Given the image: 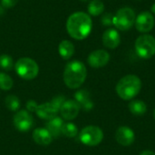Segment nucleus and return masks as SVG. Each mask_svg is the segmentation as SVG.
<instances>
[{"label": "nucleus", "mask_w": 155, "mask_h": 155, "mask_svg": "<svg viewBox=\"0 0 155 155\" xmlns=\"http://www.w3.org/2000/svg\"><path fill=\"white\" fill-rule=\"evenodd\" d=\"M93 22L90 15L84 12L72 14L66 22V29L71 37L76 40L85 39L91 33Z\"/></svg>", "instance_id": "nucleus-1"}, {"label": "nucleus", "mask_w": 155, "mask_h": 155, "mask_svg": "<svg viewBox=\"0 0 155 155\" xmlns=\"http://www.w3.org/2000/svg\"><path fill=\"white\" fill-rule=\"evenodd\" d=\"M87 70L85 65L80 61H72L68 63L64 71V82L70 89L79 88L85 81Z\"/></svg>", "instance_id": "nucleus-2"}, {"label": "nucleus", "mask_w": 155, "mask_h": 155, "mask_svg": "<svg viewBox=\"0 0 155 155\" xmlns=\"http://www.w3.org/2000/svg\"><path fill=\"white\" fill-rule=\"evenodd\" d=\"M141 89L142 81L134 74L124 76L116 84V93L118 96L124 101L132 100L140 93Z\"/></svg>", "instance_id": "nucleus-3"}, {"label": "nucleus", "mask_w": 155, "mask_h": 155, "mask_svg": "<svg viewBox=\"0 0 155 155\" xmlns=\"http://www.w3.org/2000/svg\"><path fill=\"white\" fill-rule=\"evenodd\" d=\"M15 69L16 74L25 80H32L35 78L39 72V67L36 62L28 57L18 59L15 64Z\"/></svg>", "instance_id": "nucleus-4"}, {"label": "nucleus", "mask_w": 155, "mask_h": 155, "mask_svg": "<svg viewBox=\"0 0 155 155\" xmlns=\"http://www.w3.org/2000/svg\"><path fill=\"white\" fill-rule=\"evenodd\" d=\"M135 18V13L131 7H122L114 15V25L120 31H127L134 26Z\"/></svg>", "instance_id": "nucleus-5"}, {"label": "nucleus", "mask_w": 155, "mask_h": 155, "mask_svg": "<svg viewBox=\"0 0 155 155\" xmlns=\"http://www.w3.org/2000/svg\"><path fill=\"white\" fill-rule=\"evenodd\" d=\"M136 54L143 59H150L155 54V38L150 35H140L134 44Z\"/></svg>", "instance_id": "nucleus-6"}, {"label": "nucleus", "mask_w": 155, "mask_h": 155, "mask_svg": "<svg viewBox=\"0 0 155 155\" xmlns=\"http://www.w3.org/2000/svg\"><path fill=\"white\" fill-rule=\"evenodd\" d=\"M80 141L87 146H96L104 139L103 131L95 125H88L80 133Z\"/></svg>", "instance_id": "nucleus-7"}, {"label": "nucleus", "mask_w": 155, "mask_h": 155, "mask_svg": "<svg viewBox=\"0 0 155 155\" xmlns=\"http://www.w3.org/2000/svg\"><path fill=\"white\" fill-rule=\"evenodd\" d=\"M14 125L19 132H27L34 125V119L27 110L17 111L14 116Z\"/></svg>", "instance_id": "nucleus-8"}, {"label": "nucleus", "mask_w": 155, "mask_h": 155, "mask_svg": "<svg viewBox=\"0 0 155 155\" xmlns=\"http://www.w3.org/2000/svg\"><path fill=\"white\" fill-rule=\"evenodd\" d=\"M154 16L150 12L144 11L138 15L135 18V28L141 33H148L154 26Z\"/></svg>", "instance_id": "nucleus-9"}, {"label": "nucleus", "mask_w": 155, "mask_h": 155, "mask_svg": "<svg viewBox=\"0 0 155 155\" xmlns=\"http://www.w3.org/2000/svg\"><path fill=\"white\" fill-rule=\"evenodd\" d=\"M110 60V54L105 50H95L92 52L87 59L90 66L93 68H101L105 66Z\"/></svg>", "instance_id": "nucleus-10"}, {"label": "nucleus", "mask_w": 155, "mask_h": 155, "mask_svg": "<svg viewBox=\"0 0 155 155\" xmlns=\"http://www.w3.org/2000/svg\"><path fill=\"white\" fill-rule=\"evenodd\" d=\"M59 110H60L59 107L55 104H54L53 101H51L42 104H38L35 113L38 115V117H40L41 119L49 121L54 118L55 116H57V113Z\"/></svg>", "instance_id": "nucleus-11"}, {"label": "nucleus", "mask_w": 155, "mask_h": 155, "mask_svg": "<svg viewBox=\"0 0 155 155\" xmlns=\"http://www.w3.org/2000/svg\"><path fill=\"white\" fill-rule=\"evenodd\" d=\"M80 109L81 107L75 100H66L64 102L59 111L64 119L70 121L77 117Z\"/></svg>", "instance_id": "nucleus-12"}, {"label": "nucleus", "mask_w": 155, "mask_h": 155, "mask_svg": "<svg viewBox=\"0 0 155 155\" xmlns=\"http://www.w3.org/2000/svg\"><path fill=\"white\" fill-rule=\"evenodd\" d=\"M115 139L119 144L123 146H129L134 143L135 134L131 128L127 126H121L115 133Z\"/></svg>", "instance_id": "nucleus-13"}, {"label": "nucleus", "mask_w": 155, "mask_h": 155, "mask_svg": "<svg viewBox=\"0 0 155 155\" xmlns=\"http://www.w3.org/2000/svg\"><path fill=\"white\" fill-rule=\"evenodd\" d=\"M121 43V37L117 30L109 28L103 35V44L109 49H115Z\"/></svg>", "instance_id": "nucleus-14"}, {"label": "nucleus", "mask_w": 155, "mask_h": 155, "mask_svg": "<svg viewBox=\"0 0 155 155\" xmlns=\"http://www.w3.org/2000/svg\"><path fill=\"white\" fill-rule=\"evenodd\" d=\"M33 140L39 145H48L52 143L53 137L46 128H36L33 132Z\"/></svg>", "instance_id": "nucleus-15"}, {"label": "nucleus", "mask_w": 155, "mask_h": 155, "mask_svg": "<svg viewBox=\"0 0 155 155\" xmlns=\"http://www.w3.org/2000/svg\"><path fill=\"white\" fill-rule=\"evenodd\" d=\"M64 124V123L61 117L55 116L54 118L47 122L46 130L50 133L53 138H57L62 134V128H63Z\"/></svg>", "instance_id": "nucleus-16"}, {"label": "nucleus", "mask_w": 155, "mask_h": 155, "mask_svg": "<svg viewBox=\"0 0 155 155\" xmlns=\"http://www.w3.org/2000/svg\"><path fill=\"white\" fill-rule=\"evenodd\" d=\"M75 101L78 103L80 107L85 111H89L94 107V104L90 99V94L86 90H79L74 94Z\"/></svg>", "instance_id": "nucleus-17"}, {"label": "nucleus", "mask_w": 155, "mask_h": 155, "mask_svg": "<svg viewBox=\"0 0 155 155\" xmlns=\"http://www.w3.org/2000/svg\"><path fill=\"white\" fill-rule=\"evenodd\" d=\"M58 51H59L60 55L64 59L67 60V59H70L74 54V45H73L72 42L68 40H64L59 44Z\"/></svg>", "instance_id": "nucleus-18"}, {"label": "nucleus", "mask_w": 155, "mask_h": 155, "mask_svg": "<svg viewBox=\"0 0 155 155\" xmlns=\"http://www.w3.org/2000/svg\"><path fill=\"white\" fill-rule=\"evenodd\" d=\"M129 110L134 115H143L147 111V105L143 101L134 100L129 104Z\"/></svg>", "instance_id": "nucleus-19"}, {"label": "nucleus", "mask_w": 155, "mask_h": 155, "mask_svg": "<svg viewBox=\"0 0 155 155\" xmlns=\"http://www.w3.org/2000/svg\"><path fill=\"white\" fill-rule=\"evenodd\" d=\"M104 11V5L102 0H92L88 5V13L91 15L97 16Z\"/></svg>", "instance_id": "nucleus-20"}, {"label": "nucleus", "mask_w": 155, "mask_h": 155, "mask_svg": "<svg viewBox=\"0 0 155 155\" xmlns=\"http://www.w3.org/2000/svg\"><path fill=\"white\" fill-rule=\"evenodd\" d=\"M5 103L6 107L12 112H17L20 107V101H19L18 97L15 95H13V94L6 96Z\"/></svg>", "instance_id": "nucleus-21"}, {"label": "nucleus", "mask_w": 155, "mask_h": 155, "mask_svg": "<svg viewBox=\"0 0 155 155\" xmlns=\"http://www.w3.org/2000/svg\"><path fill=\"white\" fill-rule=\"evenodd\" d=\"M77 134H78V129L74 124L73 123L64 124L63 128H62V134L65 135L66 137L73 138V137H75Z\"/></svg>", "instance_id": "nucleus-22"}, {"label": "nucleus", "mask_w": 155, "mask_h": 155, "mask_svg": "<svg viewBox=\"0 0 155 155\" xmlns=\"http://www.w3.org/2000/svg\"><path fill=\"white\" fill-rule=\"evenodd\" d=\"M13 79L5 73H0V89L3 91H8L13 87Z\"/></svg>", "instance_id": "nucleus-23"}, {"label": "nucleus", "mask_w": 155, "mask_h": 155, "mask_svg": "<svg viewBox=\"0 0 155 155\" xmlns=\"http://www.w3.org/2000/svg\"><path fill=\"white\" fill-rule=\"evenodd\" d=\"M0 67L5 71H10L14 67L13 58L8 54L0 55Z\"/></svg>", "instance_id": "nucleus-24"}, {"label": "nucleus", "mask_w": 155, "mask_h": 155, "mask_svg": "<svg viewBox=\"0 0 155 155\" xmlns=\"http://www.w3.org/2000/svg\"><path fill=\"white\" fill-rule=\"evenodd\" d=\"M102 24L104 25H114V15L111 13H106L102 17Z\"/></svg>", "instance_id": "nucleus-25"}, {"label": "nucleus", "mask_w": 155, "mask_h": 155, "mask_svg": "<svg viewBox=\"0 0 155 155\" xmlns=\"http://www.w3.org/2000/svg\"><path fill=\"white\" fill-rule=\"evenodd\" d=\"M1 2H2V5L4 7L11 8L17 4L18 0H1Z\"/></svg>", "instance_id": "nucleus-26"}, {"label": "nucleus", "mask_w": 155, "mask_h": 155, "mask_svg": "<svg viewBox=\"0 0 155 155\" xmlns=\"http://www.w3.org/2000/svg\"><path fill=\"white\" fill-rule=\"evenodd\" d=\"M37 104L36 102L31 100V101H28L27 104H26V109L28 112H35V110H36V107H37Z\"/></svg>", "instance_id": "nucleus-27"}, {"label": "nucleus", "mask_w": 155, "mask_h": 155, "mask_svg": "<svg viewBox=\"0 0 155 155\" xmlns=\"http://www.w3.org/2000/svg\"><path fill=\"white\" fill-rule=\"evenodd\" d=\"M140 155H155V153H153V151L146 150V151H143V153H141Z\"/></svg>", "instance_id": "nucleus-28"}, {"label": "nucleus", "mask_w": 155, "mask_h": 155, "mask_svg": "<svg viewBox=\"0 0 155 155\" xmlns=\"http://www.w3.org/2000/svg\"><path fill=\"white\" fill-rule=\"evenodd\" d=\"M151 10H152V12H153V14H154L155 15V3L152 5V7H151Z\"/></svg>", "instance_id": "nucleus-29"}, {"label": "nucleus", "mask_w": 155, "mask_h": 155, "mask_svg": "<svg viewBox=\"0 0 155 155\" xmlns=\"http://www.w3.org/2000/svg\"><path fill=\"white\" fill-rule=\"evenodd\" d=\"M153 117H154V119H155V109H154V111H153Z\"/></svg>", "instance_id": "nucleus-30"}, {"label": "nucleus", "mask_w": 155, "mask_h": 155, "mask_svg": "<svg viewBox=\"0 0 155 155\" xmlns=\"http://www.w3.org/2000/svg\"><path fill=\"white\" fill-rule=\"evenodd\" d=\"M81 1H87V0H81Z\"/></svg>", "instance_id": "nucleus-31"}]
</instances>
